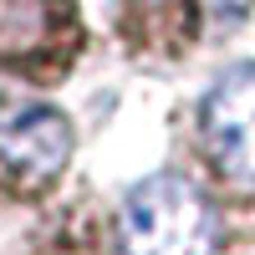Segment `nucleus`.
<instances>
[{
    "instance_id": "f257e3e1",
    "label": "nucleus",
    "mask_w": 255,
    "mask_h": 255,
    "mask_svg": "<svg viewBox=\"0 0 255 255\" xmlns=\"http://www.w3.org/2000/svg\"><path fill=\"white\" fill-rule=\"evenodd\" d=\"M123 255H209L220 240V215L179 174H153L123 199Z\"/></svg>"
},
{
    "instance_id": "f03ea898",
    "label": "nucleus",
    "mask_w": 255,
    "mask_h": 255,
    "mask_svg": "<svg viewBox=\"0 0 255 255\" xmlns=\"http://www.w3.org/2000/svg\"><path fill=\"white\" fill-rule=\"evenodd\" d=\"M204 148L230 179H255V61L230 67L204 97Z\"/></svg>"
},
{
    "instance_id": "7ed1b4c3",
    "label": "nucleus",
    "mask_w": 255,
    "mask_h": 255,
    "mask_svg": "<svg viewBox=\"0 0 255 255\" xmlns=\"http://www.w3.org/2000/svg\"><path fill=\"white\" fill-rule=\"evenodd\" d=\"M72 158V123L46 102H20L0 118V163L15 179L41 184L61 174V163Z\"/></svg>"
},
{
    "instance_id": "20e7f679",
    "label": "nucleus",
    "mask_w": 255,
    "mask_h": 255,
    "mask_svg": "<svg viewBox=\"0 0 255 255\" xmlns=\"http://www.w3.org/2000/svg\"><path fill=\"white\" fill-rule=\"evenodd\" d=\"M51 0H0V56L5 61H31L51 51Z\"/></svg>"
},
{
    "instance_id": "39448f33",
    "label": "nucleus",
    "mask_w": 255,
    "mask_h": 255,
    "mask_svg": "<svg viewBox=\"0 0 255 255\" xmlns=\"http://www.w3.org/2000/svg\"><path fill=\"white\" fill-rule=\"evenodd\" d=\"M250 5H255V0H204V10H209V20H215L220 31H235L240 20L250 15Z\"/></svg>"
}]
</instances>
